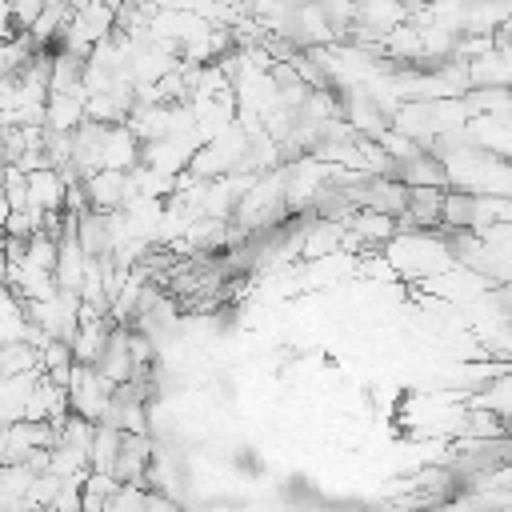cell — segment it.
Segmentation results:
<instances>
[{
	"label": "cell",
	"instance_id": "obj_1",
	"mask_svg": "<svg viewBox=\"0 0 512 512\" xmlns=\"http://www.w3.org/2000/svg\"><path fill=\"white\" fill-rule=\"evenodd\" d=\"M148 460H152V436L148 432H120V444H116V456H112V468L108 472L116 480L140 484Z\"/></svg>",
	"mask_w": 512,
	"mask_h": 512
},
{
	"label": "cell",
	"instance_id": "obj_2",
	"mask_svg": "<svg viewBox=\"0 0 512 512\" xmlns=\"http://www.w3.org/2000/svg\"><path fill=\"white\" fill-rule=\"evenodd\" d=\"M72 236H76V244H80L84 256H108V252L116 248L112 220H108V212H100V208H84V212H76V220H72Z\"/></svg>",
	"mask_w": 512,
	"mask_h": 512
},
{
	"label": "cell",
	"instance_id": "obj_3",
	"mask_svg": "<svg viewBox=\"0 0 512 512\" xmlns=\"http://www.w3.org/2000/svg\"><path fill=\"white\" fill-rule=\"evenodd\" d=\"M344 228L360 240V252H372V248H380L396 232V220L384 216V212H372V208H352V216L344 220Z\"/></svg>",
	"mask_w": 512,
	"mask_h": 512
},
{
	"label": "cell",
	"instance_id": "obj_4",
	"mask_svg": "<svg viewBox=\"0 0 512 512\" xmlns=\"http://www.w3.org/2000/svg\"><path fill=\"white\" fill-rule=\"evenodd\" d=\"M24 180H28V204L32 208H64V180H60V172L56 168H32V172H24Z\"/></svg>",
	"mask_w": 512,
	"mask_h": 512
},
{
	"label": "cell",
	"instance_id": "obj_5",
	"mask_svg": "<svg viewBox=\"0 0 512 512\" xmlns=\"http://www.w3.org/2000/svg\"><path fill=\"white\" fill-rule=\"evenodd\" d=\"M464 404L468 408H488L496 416H512V380H508V372H500L488 384H480V392L464 396Z\"/></svg>",
	"mask_w": 512,
	"mask_h": 512
},
{
	"label": "cell",
	"instance_id": "obj_6",
	"mask_svg": "<svg viewBox=\"0 0 512 512\" xmlns=\"http://www.w3.org/2000/svg\"><path fill=\"white\" fill-rule=\"evenodd\" d=\"M68 4H72V8H80V4H88V0H68Z\"/></svg>",
	"mask_w": 512,
	"mask_h": 512
}]
</instances>
